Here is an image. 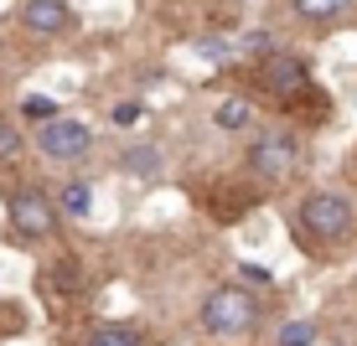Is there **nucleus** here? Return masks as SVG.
<instances>
[{"instance_id":"f257e3e1","label":"nucleus","mask_w":357,"mask_h":346,"mask_svg":"<svg viewBox=\"0 0 357 346\" xmlns=\"http://www.w3.org/2000/svg\"><path fill=\"white\" fill-rule=\"evenodd\" d=\"M357 233V207L342 191H311L295 207V238L305 249H337Z\"/></svg>"},{"instance_id":"f03ea898","label":"nucleus","mask_w":357,"mask_h":346,"mask_svg":"<svg viewBox=\"0 0 357 346\" xmlns=\"http://www.w3.org/2000/svg\"><path fill=\"white\" fill-rule=\"evenodd\" d=\"M249 83L269 98V104H280L285 114H295V109L305 104V93L316 88V83H311V68H305V57H295V52H264L259 63H254Z\"/></svg>"},{"instance_id":"7ed1b4c3","label":"nucleus","mask_w":357,"mask_h":346,"mask_svg":"<svg viewBox=\"0 0 357 346\" xmlns=\"http://www.w3.org/2000/svg\"><path fill=\"white\" fill-rule=\"evenodd\" d=\"M259 326V294L249 284H218L202 300V331L213 336H249Z\"/></svg>"},{"instance_id":"20e7f679","label":"nucleus","mask_w":357,"mask_h":346,"mask_svg":"<svg viewBox=\"0 0 357 346\" xmlns=\"http://www.w3.org/2000/svg\"><path fill=\"white\" fill-rule=\"evenodd\" d=\"M6 217H10V233L21 243H42L57 233V196H47L42 187H16L6 196Z\"/></svg>"},{"instance_id":"39448f33","label":"nucleus","mask_w":357,"mask_h":346,"mask_svg":"<svg viewBox=\"0 0 357 346\" xmlns=\"http://www.w3.org/2000/svg\"><path fill=\"white\" fill-rule=\"evenodd\" d=\"M243 166H249V176L259 181H290L295 171H301V140H295V129H264L259 140L249 145V155H243Z\"/></svg>"},{"instance_id":"423d86ee","label":"nucleus","mask_w":357,"mask_h":346,"mask_svg":"<svg viewBox=\"0 0 357 346\" xmlns=\"http://www.w3.org/2000/svg\"><path fill=\"white\" fill-rule=\"evenodd\" d=\"M36 150L52 155V160H83L93 150V129L83 125V119L57 114V119H47V125H36Z\"/></svg>"},{"instance_id":"0eeeda50","label":"nucleus","mask_w":357,"mask_h":346,"mask_svg":"<svg viewBox=\"0 0 357 346\" xmlns=\"http://www.w3.org/2000/svg\"><path fill=\"white\" fill-rule=\"evenodd\" d=\"M21 26L36 36H63L73 26V6L68 0H21Z\"/></svg>"},{"instance_id":"6e6552de","label":"nucleus","mask_w":357,"mask_h":346,"mask_svg":"<svg viewBox=\"0 0 357 346\" xmlns=\"http://www.w3.org/2000/svg\"><path fill=\"white\" fill-rule=\"evenodd\" d=\"M114 166L125 171L130 181H155V176H161V171H166V155L155 150V145H125Z\"/></svg>"},{"instance_id":"1a4fd4ad","label":"nucleus","mask_w":357,"mask_h":346,"mask_svg":"<svg viewBox=\"0 0 357 346\" xmlns=\"http://www.w3.org/2000/svg\"><path fill=\"white\" fill-rule=\"evenodd\" d=\"M290 10L301 21H311V26H331V21H342L352 10V0H290Z\"/></svg>"},{"instance_id":"9d476101","label":"nucleus","mask_w":357,"mask_h":346,"mask_svg":"<svg viewBox=\"0 0 357 346\" xmlns=\"http://www.w3.org/2000/svg\"><path fill=\"white\" fill-rule=\"evenodd\" d=\"M83 346H145V331H140V326H119V320H109V326H93Z\"/></svg>"},{"instance_id":"9b49d317","label":"nucleus","mask_w":357,"mask_h":346,"mask_svg":"<svg viewBox=\"0 0 357 346\" xmlns=\"http://www.w3.org/2000/svg\"><path fill=\"white\" fill-rule=\"evenodd\" d=\"M57 212L63 217H89L93 212V187L89 181H68V187L57 191Z\"/></svg>"},{"instance_id":"f8f14e48","label":"nucleus","mask_w":357,"mask_h":346,"mask_svg":"<svg viewBox=\"0 0 357 346\" xmlns=\"http://www.w3.org/2000/svg\"><path fill=\"white\" fill-rule=\"evenodd\" d=\"M249 119H254L249 98H223V104H218V125H223V129H243Z\"/></svg>"},{"instance_id":"ddd939ff","label":"nucleus","mask_w":357,"mask_h":346,"mask_svg":"<svg viewBox=\"0 0 357 346\" xmlns=\"http://www.w3.org/2000/svg\"><path fill=\"white\" fill-rule=\"evenodd\" d=\"M275 346H316V326H311V320H285L280 336H275Z\"/></svg>"},{"instance_id":"4468645a","label":"nucleus","mask_w":357,"mask_h":346,"mask_svg":"<svg viewBox=\"0 0 357 346\" xmlns=\"http://www.w3.org/2000/svg\"><path fill=\"white\" fill-rule=\"evenodd\" d=\"M21 119H26V125H47V119H57V104L42 98V93H31V98H21Z\"/></svg>"},{"instance_id":"2eb2a0df","label":"nucleus","mask_w":357,"mask_h":346,"mask_svg":"<svg viewBox=\"0 0 357 346\" xmlns=\"http://www.w3.org/2000/svg\"><path fill=\"white\" fill-rule=\"evenodd\" d=\"M233 52H238V47L223 42V36H202V42H197V57H207V63H228Z\"/></svg>"},{"instance_id":"dca6fc26","label":"nucleus","mask_w":357,"mask_h":346,"mask_svg":"<svg viewBox=\"0 0 357 346\" xmlns=\"http://www.w3.org/2000/svg\"><path fill=\"white\" fill-rule=\"evenodd\" d=\"M16 155H21V129L0 119V160H6V166H10V160H16Z\"/></svg>"},{"instance_id":"f3484780","label":"nucleus","mask_w":357,"mask_h":346,"mask_svg":"<svg viewBox=\"0 0 357 346\" xmlns=\"http://www.w3.org/2000/svg\"><path fill=\"white\" fill-rule=\"evenodd\" d=\"M109 119H114V125H135V119H140V104H114Z\"/></svg>"},{"instance_id":"a211bd4d","label":"nucleus","mask_w":357,"mask_h":346,"mask_svg":"<svg viewBox=\"0 0 357 346\" xmlns=\"http://www.w3.org/2000/svg\"><path fill=\"white\" fill-rule=\"evenodd\" d=\"M243 279H254V284H269V269H259V264H249V269H243Z\"/></svg>"}]
</instances>
